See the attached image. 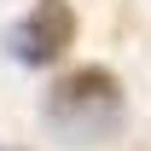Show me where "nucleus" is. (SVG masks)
<instances>
[{"label": "nucleus", "instance_id": "1", "mask_svg": "<svg viewBox=\"0 0 151 151\" xmlns=\"http://www.w3.org/2000/svg\"><path fill=\"white\" fill-rule=\"evenodd\" d=\"M47 122L76 139H105L122 122V87L111 81V70H76L47 93Z\"/></svg>", "mask_w": 151, "mask_h": 151}, {"label": "nucleus", "instance_id": "2", "mask_svg": "<svg viewBox=\"0 0 151 151\" xmlns=\"http://www.w3.org/2000/svg\"><path fill=\"white\" fill-rule=\"evenodd\" d=\"M70 41H76V12H70V0H35V6L6 29V52L18 58V64H52Z\"/></svg>", "mask_w": 151, "mask_h": 151}]
</instances>
